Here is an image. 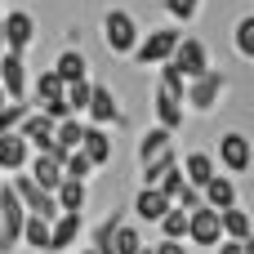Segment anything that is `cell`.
Returning <instances> with one entry per match:
<instances>
[{
  "label": "cell",
  "instance_id": "6da1fadb",
  "mask_svg": "<svg viewBox=\"0 0 254 254\" xmlns=\"http://www.w3.org/2000/svg\"><path fill=\"white\" fill-rule=\"evenodd\" d=\"M223 98H228V71H214V67L201 71L196 80H188V89H183V107L196 116H210Z\"/></svg>",
  "mask_w": 254,
  "mask_h": 254
},
{
  "label": "cell",
  "instance_id": "7a4b0ae2",
  "mask_svg": "<svg viewBox=\"0 0 254 254\" xmlns=\"http://www.w3.org/2000/svg\"><path fill=\"white\" fill-rule=\"evenodd\" d=\"M138 36H143V27H138V18L129 13V9H107L103 13V45L112 49V54H134V45H138Z\"/></svg>",
  "mask_w": 254,
  "mask_h": 254
},
{
  "label": "cell",
  "instance_id": "3957f363",
  "mask_svg": "<svg viewBox=\"0 0 254 254\" xmlns=\"http://www.w3.org/2000/svg\"><path fill=\"white\" fill-rule=\"evenodd\" d=\"M174 45H179V27H152V31L138 36L129 63H134V67H161V63H170Z\"/></svg>",
  "mask_w": 254,
  "mask_h": 254
},
{
  "label": "cell",
  "instance_id": "277c9868",
  "mask_svg": "<svg viewBox=\"0 0 254 254\" xmlns=\"http://www.w3.org/2000/svg\"><path fill=\"white\" fill-rule=\"evenodd\" d=\"M214 156V165L223 170V174H250V165H254V143L246 138V134H237V129H228V134H219V147L210 152Z\"/></svg>",
  "mask_w": 254,
  "mask_h": 254
},
{
  "label": "cell",
  "instance_id": "5b68a950",
  "mask_svg": "<svg viewBox=\"0 0 254 254\" xmlns=\"http://www.w3.org/2000/svg\"><path fill=\"white\" fill-rule=\"evenodd\" d=\"M170 63L179 67V76H183V80H196L201 71H210V67H214V63H210V45H205L201 36H179V45H174Z\"/></svg>",
  "mask_w": 254,
  "mask_h": 254
},
{
  "label": "cell",
  "instance_id": "8992f818",
  "mask_svg": "<svg viewBox=\"0 0 254 254\" xmlns=\"http://www.w3.org/2000/svg\"><path fill=\"white\" fill-rule=\"evenodd\" d=\"M85 125H103V129L125 125V107H121V98H116L107 85H98V80H94L89 103H85Z\"/></svg>",
  "mask_w": 254,
  "mask_h": 254
},
{
  "label": "cell",
  "instance_id": "52a82bcc",
  "mask_svg": "<svg viewBox=\"0 0 254 254\" xmlns=\"http://www.w3.org/2000/svg\"><path fill=\"white\" fill-rule=\"evenodd\" d=\"M0 89H4L9 103H27V94H31L27 63H22V54H13V49H0Z\"/></svg>",
  "mask_w": 254,
  "mask_h": 254
},
{
  "label": "cell",
  "instance_id": "ba28073f",
  "mask_svg": "<svg viewBox=\"0 0 254 254\" xmlns=\"http://www.w3.org/2000/svg\"><path fill=\"white\" fill-rule=\"evenodd\" d=\"M183 241L196 246V250H214V246L223 241V232H219V210H210V205L188 210V237H183Z\"/></svg>",
  "mask_w": 254,
  "mask_h": 254
},
{
  "label": "cell",
  "instance_id": "9c48e42d",
  "mask_svg": "<svg viewBox=\"0 0 254 254\" xmlns=\"http://www.w3.org/2000/svg\"><path fill=\"white\" fill-rule=\"evenodd\" d=\"M0 36H4V49L27 54L36 40V18L27 9H9V13H0Z\"/></svg>",
  "mask_w": 254,
  "mask_h": 254
},
{
  "label": "cell",
  "instance_id": "30bf717a",
  "mask_svg": "<svg viewBox=\"0 0 254 254\" xmlns=\"http://www.w3.org/2000/svg\"><path fill=\"white\" fill-rule=\"evenodd\" d=\"M170 205H174V201H170L161 188H152V183H138V192H134V201H129L134 219H138V223H152V228L161 223V214H165Z\"/></svg>",
  "mask_w": 254,
  "mask_h": 254
},
{
  "label": "cell",
  "instance_id": "8fae6325",
  "mask_svg": "<svg viewBox=\"0 0 254 254\" xmlns=\"http://www.w3.org/2000/svg\"><path fill=\"white\" fill-rule=\"evenodd\" d=\"M54 125H58V121H49V116H40L36 107H27V116L18 121V134L27 138L31 152H54Z\"/></svg>",
  "mask_w": 254,
  "mask_h": 254
},
{
  "label": "cell",
  "instance_id": "7c38bea8",
  "mask_svg": "<svg viewBox=\"0 0 254 254\" xmlns=\"http://www.w3.org/2000/svg\"><path fill=\"white\" fill-rule=\"evenodd\" d=\"M94 170H103L107 161H112V129H103V125H85V134H80V147H76Z\"/></svg>",
  "mask_w": 254,
  "mask_h": 254
},
{
  "label": "cell",
  "instance_id": "4fadbf2b",
  "mask_svg": "<svg viewBox=\"0 0 254 254\" xmlns=\"http://www.w3.org/2000/svg\"><path fill=\"white\" fill-rule=\"evenodd\" d=\"M134 156H138V165H152V161H170V156H179L174 152V134L170 129H147L143 138H138V147H134Z\"/></svg>",
  "mask_w": 254,
  "mask_h": 254
},
{
  "label": "cell",
  "instance_id": "5bb4252c",
  "mask_svg": "<svg viewBox=\"0 0 254 254\" xmlns=\"http://www.w3.org/2000/svg\"><path fill=\"white\" fill-rule=\"evenodd\" d=\"M80 232H85V214H58V219L49 223V250H54V254L76 250Z\"/></svg>",
  "mask_w": 254,
  "mask_h": 254
},
{
  "label": "cell",
  "instance_id": "9a60e30c",
  "mask_svg": "<svg viewBox=\"0 0 254 254\" xmlns=\"http://www.w3.org/2000/svg\"><path fill=\"white\" fill-rule=\"evenodd\" d=\"M27 161H31V147H27L22 134H18V129L0 134V174H22Z\"/></svg>",
  "mask_w": 254,
  "mask_h": 254
},
{
  "label": "cell",
  "instance_id": "2e32d148",
  "mask_svg": "<svg viewBox=\"0 0 254 254\" xmlns=\"http://www.w3.org/2000/svg\"><path fill=\"white\" fill-rule=\"evenodd\" d=\"M36 188H45V192H54L58 183H63V161H54L49 152H31V161H27V170H22Z\"/></svg>",
  "mask_w": 254,
  "mask_h": 254
},
{
  "label": "cell",
  "instance_id": "e0dca14e",
  "mask_svg": "<svg viewBox=\"0 0 254 254\" xmlns=\"http://www.w3.org/2000/svg\"><path fill=\"white\" fill-rule=\"evenodd\" d=\"M237 196H241V192H237V179H232V174H223V170L201 188V205H210V210H232V205H237Z\"/></svg>",
  "mask_w": 254,
  "mask_h": 254
},
{
  "label": "cell",
  "instance_id": "ac0fdd59",
  "mask_svg": "<svg viewBox=\"0 0 254 254\" xmlns=\"http://www.w3.org/2000/svg\"><path fill=\"white\" fill-rule=\"evenodd\" d=\"M152 112H156V125H161V129H170V134L183 125V98H179V94H170V89H161V85H156Z\"/></svg>",
  "mask_w": 254,
  "mask_h": 254
},
{
  "label": "cell",
  "instance_id": "d6986e66",
  "mask_svg": "<svg viewBox=\"0 0 254 254\" xmlns=\"http://www.w3.org/2000/svg\"><path fill=\"white\" fill-rule=\"evenodd\" d=\"M80 134H85V121H80V116H63V121L54 125V152H49V156L63 161L67 152H76V147H80Z\"/></svg>",
  "mask_w": 254,
  "mask_h": 254
},
{
  "label": "cell",
  "instance_id": "ffe728a7",
  "mask_svg": "<svg viewBox=\"0 0 254 254\" xmlns=\"http://www.w3.org/2000/svg\"><path fill=\"white\" fill-rule=\"evenodd\" d=\"M179 170H183V179H188L192 188H205V183L219 174V165H214L210 152H188V156H179Z\"/></svg>",
  "mask_w": 254,
  "mask_h": 254
},
{
  "label": "cell",
  "instance_id": "44dd1931",
  "mask_svg": "<svg viewBox=\"0 0 254 254\" xmlns=\"http://www.w3.org/2000/svg\"><path fill=\"white\" fill-rule=\"evenodd\" d=\"M54 201H58V214H85V201H89V188L80 179H63L54 188Z\"/></svg>",
  "mask_w": 254,
  "mask_h": 254
},
{
  "label": "cell",
  "instance_id": "7402d4cb",
  "mask_svg": "<svg viewBox=\"0 0 254 254\" xmlns=\"http://www.w3.org/2000/svg\"><path fill=\"white\" fill-rule=\"evenodd\" d=\"M63 85H71V80H85L89 76V58L80 54V49H63L58 58H54V67H49Z\"/></svg>",
  "mask_w": 254,
  "mask_h": 254
},
{
  "label": "cell",
  "instance_id": "603a6c76",
  "mask_svg": "<svg viewBox=\"0 0 254 254\" xmlns=\"http://www.w3.org/2000/svg\"><path fill=\"white\" fill-rule=\"evenodd\" d=\"M219 232H223L228 241H250L254 223H250V214H246L241 205H232V210H219Z\"/></svg>",
  "mask_w": 254,
  "mask_h": 254
},
{
  "label": "cell",
  "instance_id": "cb8c5ba5",
  "mask_svg": "<svg viewBox=\"0 0 254 254\" xmlns=\"http://www.w3.org/2000/svg\"><path fill=\"white\" fill-rule=\"evenodd\" d=\"M18 246H27V250H36V254H49V219L27 214V219H22V237H18Z\"/></svg>",
  "mask_w": 254,
  "mask_h": 254
},
{
  "label": "cell",
  "instance_id": "d4e9b609",
  "mask_svg": "<svg viewBox=\"0 0 254 254\" xmlns=\"http://www.w3.org/2000/svg\"><path fill=\"white\" fill-rule=\"evenodd\" d=\"M116 223H121V214H107V219H98L94 228H89V250L94 254H116Z\"/></svg>",
  "mask_w": 254,
  "mask_h": 254
},
{
  "label": "cell",
  "instance_id": "484cf974",
  "mask_svg": "<svg viewBox=\"0 0 254 254\" xmlns=\"http://www.w3.org/2000/svg\"><path fill=\"white\" fill-rule=\"evenodd\" d=\"M89 89H94V80H89V76H85V80H71V85H63V103H67V112H71V116H85Z\"/></svg>",
  "mask_w": 254,
  "mask_h": 254
},
{
  "label": "cell",
  "instance_id": "4316f807",
  "mask_svg": "<svg viewBox=\"0 0 254 254\" xmlns=\"http://www.w3.org/2000/svg\"><path fill=\"white\" fill-rule=\"evenodd\" d=\"M156 228H161V237H165V241H183V237H188V210L170 205V210L161 214V223H156Z\"/></svg>",
  "mask_w": 254,
  "mask_h": 254
},
{
  "label": "cell",
  "instance_id": "83f0119b",
  "mask_svg": "<svg viewBox=\"0 0 254 254\" xmlns=\"http://www.w3.org/2000/svg\"><path fill=\"white\" fill-rule=\"evenodd\" d=\"M232 40H237V58H254V13H241L237 18V31H232Z\"/></svg>",
  "mask_w": 254,
  "mask_h": 254
},
{
  "label": "cell",
  "instance_id": "f1b7e54d",
  "mask_svg": "<svg viewBox=\"0 0 254 254\" xmlns=\"http://www.w3.org/2000/svg\"><path fill=\"white\" fill-rule=\"evenodd\" d=\"M116 254H138L147 241H143V228H134V223H116Z\"/></svg>",
  "mask_w": 254,
  "mask_h": 254
},
{
  "label": "cell",
  "instance_id": "f546056e",
  "mask_svg": "<svg viewBox=\"0 0 254 254\" xmlns=\"http://www.w3.org/2000/svg\"><path fill=\"white\" fill-rule=\"evenodd\" d=\"M31 98H36V103H45V98H63V80H58L54 71H40V76L31 80Z\"/></svg>",
  "mask_w": 254,
  "mask_h": 254
},
{
  "label": "cell",
  "instance_id": "4dcf8cb0",
  "mask_svg": "<svg viewBox=\"0 0 254 254\" xmlns=\"http://www.w3.org/2000/svg\"><path fill=\"white\" fill-rule=\"evenodd\" d=\"M89 174H94V165H89L80 152H67V156H63V179H80V183H85Z\"/></svg>",
  "mask_w": 254,
  "mask_h": 254
},
{
  "label": "cell",
  "instance_id": "1f68e13d",
  "mask_svg": "<svg viewBox=\"0 0 254 254\" xmlns=\"http://www.w3.org/2000/svg\"><path fill=\"white\" fill-rule=\"evenodd\" d=\"M183 183H188V179H183V170H179V161H174V165H170V170H165V174H161V179H156L152 188H161V192H165V196L174 201V196L183 192Z\"/></svg>",
  "mask_w": 254,
  "mask_h": 254
},
{
  "label": "cell",
  "instance_id": "d6a6232c",
  "mask_svg": "<svg viewBox=\"0 0 254 254\" xmlns=\"http://www.w3.org/2000/svg\"><path fill=\"white\" fill-rule=\"evenodd\" d=\"M165 13H170L174 22H192V18L201 13V0H165Z\"/></svg>",
  "mask_w": 254,
  "mask_h": 254
},
{
  "label": "cell",
  "instance_id": "836d02e7",
  "mask_svg": "<svg viewBox=\"0 0 254 254\" xmlns=\"http://www.w3.org/2000/svg\"><path fill=\"white\" fill-rule=\"evenodd\" d=\"M27 116V103H4L0 107V134H9V129H18V121Z\"/></svg>",
  "mask_w": 254,
  "mask_h": 254
},
{
  "label": "cell",
  "instance_id": "e575fe53",
  "mask_svg": "<svg viewBox=\"0 0 254 254\" xmlns=\"http://www.w3.org/2000/svg\"><path fill=\"white\" fill-rule=\"evenodd\" d=\"M174 205H179V210H196V205H201V188H192V183H183V192L174 196Z\"/></svg>",
  "mask_w": 254,
  "mask_h": 254
},
{
  "label": "cell",
  "instance_id": "d590c367",
  "mask_svg": "<svg viewBox=\"0 0 254 254\" xmlns=\"http://www.w3.org/2000/svg\"><path fill=\"white\" fill-rule=\"evenodd\" d=\"M214 254H254V246L250 241H228V237H223V241L214 246Z\"/></svg>",
  "mask_w": 254,
  "mask_h": 254
},
{
  "label": "cell",
  "instance_id": "8d00e7d4",
  "mask_svg": "<svg viewBox=\"0 0 254 254\" xmlns=\"http://www.w3.org/2000/svg\"><path fill=\"white\" fill-rule=\"evenodd\" d=\"M152 254H192V250H188V241H165L161 237V246H152Z\"/></svg>",
  "mask_w": 254,
  "mask_h": 254
},
{
  "label": "cell",
  "instance_id": "74e56055",
  "mask_svg": "<svg viewBox=\"0 0 254 254\" xmlns=\"http://www.w3.org/2000/svg\"><path fill=\"white\" fill-rule=\"evenodd\" d=\"M13 250H18V246L9 241V232H4V223H0V254H13Z\"/></svg>",
  "mask_w": 254,
  "mask_h": 254
},
{
  "label": "cell",
  "instance_id": "f35d334b",
  "mask_svg": "<svg viewBox=\"0 0 254 254\" xmlns=\"http://www.w3.org/2000/svg\"><path fill=\"white\" fill-rule=\"evenodd\" d=\"M67 254H94V250H89V246H85V250H67Z\"/></svg>",
  "mask_w": 254,
  "mask_h": 254
},
{
  "label": "cell",
  "instance_id": "ab89813d",
  "mask_svg": "<svg viewBox=\"0 0 254 254\" xmlns=\"http://www.w3.org/2000/svg\"><path fill=\"white\" fill-rule=\"evenodd\" d=\"M138 254H152V246H143V250H138Z\"/></svg>",
  "mask_w": 254,
  "mask_h": 254
},
{
  "label": "cell",
  "instance_id": "60d3db41",
  "mask_svg": "<svg viewBox=\"0 0 254 254\" xmlns=\"http://www.w3.org/2000/svg\"><path fill=\"white\" fill-rule=\"evenodd\" d=\"M0 49H4V36H0Z\"/></svg>",
  "mask_w": 254,
  "mask_h": 254
},
{
  "label": "cell",
  "instance_id": "b9f144b4",
  "mask_svg": "<svg viewBox=\"0 0 254 254\" xmlns=\"http://www.w3.org/2000/svg\"><path fill=\"white\" fill-rule=\"evenodd\" d=\"M0 13H4V4H0Z\"/></svg>",
  "mask_w": 254,
  "mask_h": 254
}]
</instances>
